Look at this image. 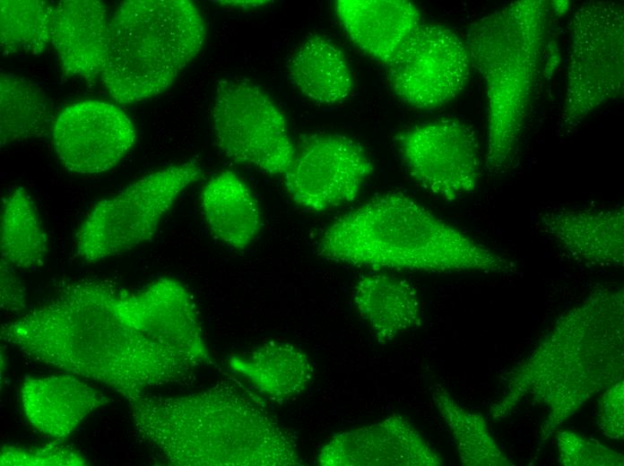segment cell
<instances>
[{"label":"cell","instance_id":"obj_1","mask_svg":"<svg viewBox=\"0 0 624 466\" xmlns=\"http://www.w3.org/2000/svg\"><path fill=\"white\" fill-rule=\"evenodd\" d=\"M119 291L103 280L69 282L3 325L1 339L30 358L109 386L129 403L152 386L190 376L200 364L130 323L119 311Z\"/></svg>","mask_w":624,"mask_h":466},{"label":"cell","instance_id":"obj_2","mask_svg":"<svg viewBox=\"0 0 624 466\" xmlns=\"http://www.w3.org/2000/svg\"><path fill=\"white\" fill-rule=\"evenodd\" d=\"M623 292L600 288L563 313L535 350L508 373L490 410L509 417L526 398L548 408L545 442L584 403L623 374Z\"/></svg>","mask_w":624,"mask_h":466},{"label":"cell","instance_id":"obj_3","mask_svg":"<svg viewBox=\"0 0 624 466\" xmlns=\"http://www.w3.org/2000/svg\"><path fill=\"white\" fill-rule=\"evenodd\" d=\"M317 251L351 266L429 272L511 274L512 261L401 193L376 197L339 217Z\"/></svg>","mask_w":624,"mask_h":466},{"label":"cell","instance_id":"obj_4","mask_svg":"<svg viewBox=\"0 0 624 466\" xmlns=\"http://www.w3.org/2000/svg\"><path fill=\"white\" fill-rule=\"evenodd\" d=\"M138 432L175 465H300L291 440L237 390L130 402Z\"/></svg>","mask_w":624,"mask_h":466},{"label":"cell","instance_id":"obj_5","mask_svg":"<svg viewBox=\"0 0 624 466\" xmlns=\"http://www.w3.org/2000/svg\"><path fill=\"white\" fill-rule=\"evenodd\" d=\"M543 0L508 4L470 26L471 65L485 82L488 136L485 167L501 177L513 167L530 112L548 23Z\"/></svg>","mask_w":624,"mask_h":466},{"label":"cell","instance_id":"obj_6","mask_svg":"<svg viewBox=\"0 0 624 466\" xmlns=\"http://www.w3.org/2000/svg\"><path fill=\"white\" fill-rule=\"evenodd\" d=\"M204 19L187 0H130L109 19V42L101 76L117 103L162 93L198 55Z\"/></svg>","mask_w":624,"mask_h":466},{"label":"cell","instance_id":"obj_7","mask_svg":"<svg viewBox=\"0 0 624 466\" xmlns=\"http://www.w3.org/2000/svg\"><path fill=\"white\" fill-rule=\"evenodd\" d=\"M202 174L196 161H186L152 172L101 200L77 233V254L97 262L151 240L178 195Z\"/></svg>","mask_w":624,"mask_h":466},{"label":"cell","instance_id":"obj_8","mask_svg":"<svg viewBox=\"0 0 624 466\" xmlns=\"http://www.w3.org/2000/svg\"><path fill=\"white\" fill-rule=\"evenodd\" d=\"M559 128L574 131L599 107L623 93V6L590 1L574 13Z\"/></svg>","mask_w":624,"mask_h":466},{"label":"cell","instance_id":"obj_9","mask_svg":"<svg viewBox=\"0 0 624 466\" xmlns=\"http://www.w3.org/2000/svg\"><path fill=\"white\" fill-rule=\"evenodd\" d=\"M213 132L222 151L235 162L271 175H283L296 149L282 113L255 83L221 80L212 108Z\"/></svg>","mask_w":624,"mask_h":466},{"label":"cell","instance_id":"obj_10","mask_svg":"<svg viewBox=\"0 0 624 466\" xmlns=\"http://www.w3.org/2000/svg\"><path fill=\"white\" fill-rule=\"evenodd\" d=\"M395 94L419 108H436L465 86L471 62L464 41L438 24H420L387 62Z\"/></svg>","mask_w":624,"mask_h":466},{"label":"cell","instance_id":"obj_11","mask_svg":"<svg viewBox=\"0 0 624 466\" xmlns=\"http://www.w3.org/2000/svg\"><path fill=\"white\" fill-rule=\"evenodd\" d=\"M398 142L410 174L428 191L455 200L475 189L481 154L468 125L452 119L428 122L404 132Z\"/></svg>","mask_w":624,"mask_h":466},{"label":"cell","instance_id":"obj_12","mask_svg":"<svg viewBox=\"0 0 624 466\" xmlns=\"http://www.w3.org/2000/svg\"><path fill=\"white\" fill-rule=\"evenodd\" d=\"M362 147L340 134L304 138L284 175L286 189L298 204L320 211L353 201L372 171Z\"/></svg>","mask_w":624,"mask_h":466},{"label":"cell","instance_id":"obj_13","mask_svg":"<svg viewBox=\"0 0 624 466\" xmlns=\"http://www.w3.org/2000/svg\"><path fill=\"white\" fill-rule=\"evenodd\" d=\"M52 143L70 171L92 175L115 167L133 147L132 121L117 106L83 100L65 108L54 121Z\"/></svg>","mask_w":624,"mask_h":466},{"label":"cell","instance_id":"obj_14","mask_svg":"<svg viewBox=\"0 0 624 466\" xmlns=\"http://www.w3.org/2000/svg\"><path fill=\"white\" fill-rule=\"evenodd\" d=\"M121 314L150 338L202 365L208 359L195 306L178 281L160 279L143 290L120 289Z\"/></svg>","mask_w":624,"mask_h":466},{"label":"cell","instance_id":"obj_15","mask_svg":"<svg viewBox=\"0 0 624 466\" xmlns=\"http://www.w3.org/2000/svg\"><path fill=\"white\" fill-rule=\"evenodd\" d=\"M318 462L326 466H438L443 460L407 419L393 414L334 436L321 450Z\"/></svg>","mask_w":624,"mask_h":466},{"label":"cell","instance_id":"obj_16","mask_svg":"<svg viewBox=\"0 0 624 466\" xmlns=\"http://www.w3.org/2000/svg\"><path fill=\"white\" fill-rule=\"evenodd\" d=\"M109 18L97 0H64L55 4L52 44L67 76L93 82L108 56Z\"/></svg>","mask_w":624,"mask_h":466},{"label":"cell","instance_id":"obj_17","mask_svg":"<svg viewBox=\"0 0 624 466\" xmlns=\"http://www.w3.org/2000/svg\"><path fill=\"white\" fill-rule=\"evenodd\" d=\"M538 225L579 261L598 266H623L622 207L550 211L540 215Z\"/></svg>","mask_w":624,"mask_h":466},{"label":"cell","instance_id":"obj_18","mask_svg":"<svg viewBox=\"0 0 624 466\" xmlns=\"http://www.w3.org/2000/svg\"><path fill=\"white\" fill-rule=\"evenodd\" d=\"M21 400L30 424L56 439L70 436L89 414L111 401L74 375L29 377Z\"/></svg>","mask_w":624,"mask_h":466},{"label":"cell","instance_id":"obj_19","mask_svg":"<svg viewBox=\"0 0 624 466\" xmlns=\"http://www.w3.org/2000/svg\"><path fill=\"white\" fill-rule=\"evenodd\" d=\"M336 13L352 42L386 63L420 25L417 7L404 0H340Z\"/></svg>","mask_w":624,"mask_h":466},{"label":"cell","instance_id":"obj_20","mask_svg":"<svg viewBox=\"0 0 624 466\" xmlns=\"http://www.w3.org/2000/svg\"><path fill=\"white\" fill-rule=\"evenodd\" d=\"M352 299L379 343L421 324L417 293L404 280L381 274L364 276L357 281Z\"/></svg>","mask_w":624,"mask_h":466},{"label":"cell","instance_id":"obj_21","mask_svg":"<svg viewBox=\"0 0 624 466\" xmlns=\"http://www.w3.org/2000/svg\"><path fill=\"white\" fill-rule=\"evenodd\" d=\"M201 204L212 232L231 247L246 248L260 230L257 202L234 172L223 171L211 178L203 188Z\"/></svg>","mask_w":624,"mask_h":466},{"label":"cell","instance_id":"obj_22","mask_svg":"<svg viewBox=\"0 0 624 466\" xmlns=\"http://www.w3.org/2000/svg\"><path fill=\"white\" fill-rule=\"evenodd\" d=\"M287 73L302 94L321 104L342 102L352 89L342 51L321 36L308 38L297 48L288 62Z\"/></svg>","mask_w":624,"mask_h":466},{"label":"cell","instance_id":"obj_23","mask_svg":"<svg viewBox=\"0 0 624 466\" xmlns=\"http://www.w3.org/2000/svg\"><path fill=\"white\" fill-rule=\"evenodd\" d=\"M0 144L51 134L56 117L43 90L11 73L0 75Z\"/></svg>","mask_w":624,"mask_h":466},{"label":"cell","instance_id":"obj_24","mask_svg":"<svg viewBox=\"0 0 624 466\" xmlns=\"http://www.w3.org/2000/svg\"><path fill=\"white\" fill-rule=\"evenodd\" d=\"M0 235L1 262L14 270H35L45 263L48 237L33 201L22 187L3 199Z\"/></svg>","mask_w":624,"mask_h":466},{"label":"cell","instance_id":"obj_25","mask_svg":"<svg viewBox=\"0 0 624 466\" xmlns=\"http://www.w3.org/2000/svg\"><path fill=\"white\" fill-rule=\"evenodd\" d=\"M238 371L274 400H289L302 393L313 376L308 357L289 343L263 347L247 360L235 361Z\"/></svg>","mask_w":624,"mask_h":466},{"label":"cell","instance_id":"obj_26","mask_svg":"<svg viewBox=\"0 0 624 466\" xmlns=\"http://www.w3.org/2000/svg\"><path fill=\"white\" fill-rule=\"evenodd\" d=\"M432 397L455 439L463 465L509 466L514 464L491 436L482 415L470 412L463 408L440 384H435L433 387Z\"/></svg>","mask_w":624,"mask_h":466},{"label":"cell","instance_id":"obj_27","mask_svg":"<svg viewBox=\"0 0 624 466\" xmlns=\"http://www.w3.org/2000/svg\"><path fill=\"white\" fill-rule=\"evenodd\" d=\"M54 9L55 4L48 1L1 0L2 53H42L52 43Z\"/></svg>","mask_w":624,"mask_h":466},{"label":"cell","instance_id":"obj_28","mask_svg":"<svg viewBox=\"0 0 624 466\" xmlns=\"http://www.w3.org/2000/svg\"><path fill=\"white\" fill-rule=\"evenodd\" d=\"M559 457L565 466H620L623 456L597 440L572 431L557 435Z\"/></svg>","mask_w":624,"mask_h":466},{"label":"cell","instance_id":"obj_29","mask_svg":"<svg viewBox=\"0 0 624 466\" xmlns=\"http://www.w3.org/2000/svg\"><path fill=\"white\" fill-rule=\"evenodd\" d=\"M86 462L79 452L61 444L37 447L4 446L0 455L1 465L78 466Z\"/></svg>","mask_w":624,"mask_h":466},{"label":"cell","instance_id":"obj_30","mask_svg":"<svg viewBox=\"0 0 624 466\" xmlns=\"http://www.w3.org/2000/svg\"><path fill=\"white\" fill-rule=\"evenodd\" d=\"M598 424L604 436H623V381L607 388L598 402Z\"/></svg>","mask_w":624,"mask_h":466},{"label":"cell","instance_id":"obj_31","mask_svg":"<svg viewBox=\"0 0 624 466\" xmlns=\"http://www.w3.org/2000/svg\"><path fill=\"white\" fill-rule=\"evenodd\" d=\"M1 307L9 312H21L26 307V291L15 270L1 262Z\"/></svg>","mask_w":624,"mask_h":466},{"label":"cell","instance_id":"obj_32","mask_svg":"<svg viewBox=\"0 0 624 466\" xmlns=\"http://www.w3.org/2000/svg\"><path fill=\"white\" fill-rule=\"evenodd\" d=\"M220 4L232 7H256L268 3V1H219Z\"/></svg>","mask_w":624,"mask_h":466}]
</instances>
